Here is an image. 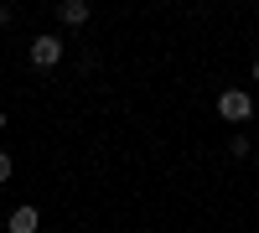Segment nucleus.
<instances>
[{
	"label": "nucleus",
	"instance_id": "20e7f679",
	"mask_svg": "<svg viewBox=\"0 0 259 233\" xmlns=\"http://www.w3.org/2000/svg\"><path fill=\"white\" fill-rule=\"evenodd\" d=\"M57 16H62V26H83V21L94 16V6H89V0H62Z\"/></svg>",
	"mask_w": 259,
	"mask_h": 233
},
{
	"label": "nucleus",
	"instance_id": "423d86ee",
	"mask_svg": "<svg viewBox=\"0 0 259 233\" xmlns=\"http://www.w3.org/2000/svg\"><path fill=\"white\" fill-rule=\"evenodd\" d=\"M11 21H16V11H11V6H0V26H11Z\"/></svg>",
	"mask_w": 259,
	"mask_h": 233
},
{
	"label": "nucleus",
	"instance_id": "f03ea898",
	"mask_svg": "<svg viewBox=\"0 0 259 233\" xmlns=\"http://www.w3.org/2000/svg\"><path fill=\"white\" fill-rule=\"evenodd\" d=\"M26 57H31V68H41V73H52L57 62H62V36H52V31H41V36H31V47H26Z\"/></svg>",
	"mask_w": 259,
	"mask_h": 233
},
{
	"label": "nucleus",
	"instance_id": "7ed1b4c3",
	"mask_svg": "<svg viewBox=\"0 0 259 233\" xmlns=\"http://www.w3.org/2000/svg\"><path fill=\"white\" fill-rule=\"evenodd\" d=\"M6 228H11V233H36V228H41V213H36V207H11Z\"/></svg>",
	"mask_w": 259,
	"mask_h": 233
},
{
	"label": "nucleus",
	"instance_id": "f257e3e1",
	"mask_svg": "<svg viewBox=\"0 0 259 233\" xmlns=\"http://www.w3.org/2000/svg\"><path fill=\"white\" fill-rule=\"evenodd\" d=\"M218 119H228V124H249V119H254V99H249V88H223V94H218Z\"/></svg>",
	"mask_w": 259,
	"mask_h": 233
},
{
	"label": "nucleus",
	"instance_id": "0eeeda50",
	"mask_svg": "<svg viewBox=\"0 0 259 233\" xmlns=\"http://www.w3.org/2000/svg\"><path fill=\"white\" fill-rule=\"evenodd\" d=\"M6 124H11V119H6V109H0V130H6Z\"/></svg>",
	"mask_w": 259,
	"mask_h": 233
},
{
	"label": "nucleus",
	"instance_id": "39448f33",
	"mask_svg": "<svg viewBox=\"0 0 259 233\" xmlns=\"http://www.w3.org/2000/svg\"><path fill=\"white\" fill-rule=\"evenodd\" d=\"M11 171H16V161H11L6 151H0V181H11Z\"/></svg>",
	"mask_w": 259,
	"mask_h": 233
},
{
	"label": "nucleus",
	"instance_id": "6e6552de",
	"mask_svg": "<svg viewBox=\"0 0 259 233\" xmlns=\"http://www.w3.org/2000/svg\"><path fill=\"white\" fill-rule=\"evenodd\" d=\"M254 83H259V62H254Z\"/></svg>",
	"mask_w": 259,
	"mask_h": 233
},
{
	"label": "nucleus",
	"instance_id": "1a4fd4ad",
	"mask_svg": "<svg viewBox=\"0 0 259 233\" xmlns=\"http://www.w3.org/2000/svg\"><path fill=\"white\" fill-rule=\"evenodd\" d=\"M254 166H259V161H254Z\"/></svg>",
	"mask_w": 259,
	"mask_h": 233
}]
</instances>
